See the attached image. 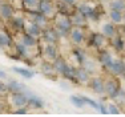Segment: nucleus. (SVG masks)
I'll list each match as a JSON object with an SVG mask.
<instances>
[{
  "mask_svg": "<svg viewBox=\"0 0 125 117\" xmlns=\"http://www.w3.org/2000/svg\"><path fill=\"white\" fill-rule=\"evenodd\" d=\"M52 21H53V25H55V28L57 29V32H59L60 36L69 33L71 28L73 27L69 15L61 13V12H57V13H56V16L52 19Z\"/></svg>",
  "mask_w": 125,
  "mask_h": 117,
  "instance_id": "1",
  "label": "nucleus"
},
{
  "mask_svg": "<svg viewBox=\"0 0 125 117\" xmlns=\"http://www.w3.org/2000/svg\"><path fill=\"white\" fill-rule=\"evenodd\" d=\"M37 11L41 12L43 15H45V16L48 17L49 20H52L53 17L56 16V13L59 12V11H57V7H56V4H53L52 0H40Z\"/></svg>",
  "mask_w": 125,
  "mask_h": 117,
  "instance_id": "2",
  "label": "nucleus"
},
{
  "mask_svg": "<svg viewBox=\"0 0 125 117\" xmlns=\"http://www.w3.org/2000/svg\"><path fill=\"white\" fill-rule=\"evenodd\" d=\"M40 39L44 43H51V44H57V41L60 40V35H59L57 29L55 27H45V28L41 29V35Z\"/></svg>",
  "mask_w": 125,
  "mask_h": 117,
  "instance_id": "3",
  "label": "nucleus"
},
{
  "mask_svg": "<svg viewBox=\"0 0 125 117\" xmlns=\"http://www.w3.org/2000/svg\"><path fill=\"white\" fill-rule=\"evenodd\" d=\"M8 100H10V104L13 108L27 106V104H28V96L25 95V92H10Z\"/></svg>",
  "mask_w": 125,
  "mask_h": 117,
  "instance_id": "4",
  "label": "nucleus"
},
{
  "mask_svg": "<svg viewBox=\"0 0 125 117\" xmlns=\"http://www.w3.org/2000/svg\"><path fill=\"white\" fill-rule=\"evenodd\" d=\"M43 57H44V60H47V61L53 63L59 57L57 45H56V44H51V43H45V47L43 48Z\"/></svg>",
  "mask_w": 125,
  "mask_h": 117,
  "instance_id": "5",
  "label": "nucleus"
},
{
  "mask_svg": "<svg viewBox=\"0 0 125 117\" xmlns=\"http://www.w3.org/2000/svg\"><path fill=\"white\" fill-rule=\"evenodd\" d=\"M15 15V8L11 3H0V19L10 21Z\"/></svg>",
  "mask_w": 125,
  "mask_h": 117,
  "instance_id": "6",
  "label": "nucleus"
},
{
  "mask_svg": "<svg viewBox=\"0 0 125 117\" xmlns=\"http://www.w3.org/2000/svg\"><path fill=\"white\" fill-rule=\"evenodd\" d=\"M104 92H105L111 98H116L118 95V92H120L117 81H116V80H106V81L104 83Z\"/></svg>",
  "mask_w": 125,
  "mask_h": 117,
  "instance_id": "7",
  "label": "nucleus"
},
{
  "mask_svg": "<svg viewBox=\"0 0 125 117\" xmlns=\"http://www.w3.org/2000/svg\"><path fill=\"white\" fill-rule=\"evenodd\" d=\"M41 29H43V28H41L39 24H36L35 21H32V20H28V19H27L24 31H23V32H25V33H28V35H31V36H35V37H39V39H40Z\"/></svg>",
  "mask_w": 125,
  "mask_h": 117,
  "instance_id": "8",
  "label": "nucleus"
},
{
  "mask_svg": "<svg viewBox=\"0 0 125 117\" xmlns=\"http://www.w3.org/2000/svg\"><path fill=\"white\" fill-rule=\"evenodd\" d=\"M25 21H27V17H24L23 15H21V16H20V15H13L12 19L10 20L12 28L15 29V31H17V32H23V31H24Z\"/></svg>",
  "mask_w": 125,
  "mask_h": 117,
  "instance_id": "9",
  "label": "nucleus"
},
{
  "mask_svg": "<svg viewBox=\"0 0 125 117\" xmlns=\"http://www.w3.org/2000/svg\"><path fill=\"white\" fill-rule=\"evenodd\" d=\"M69 39H71V41H72L73 44H76V45L81 44L83 41H84V32H83V29L80 28V27L71 28V31H69Z\"/></svg>",
  "mask_w": 125,
  "mask_h": 117,
  "instance_id": "10",
  "label": "nucleus"
},
{
  "mask_svg": "<svg viewBox=\"0 0 125 117\" xmlns=\"http://www.w3.org/2000/svg\"><path fill=\"white\" fill-rule=\"evenodd\" d=\"M108 69H111V72L115 76H121V74L125 73V64L121 60H113V63Z\"/></svg>",
  "mask_w": 125,
  "mask_h": 117,
  "instance_id": "11",
  "label": "nucleus"
},
{
  "mask_svg": "<svg viewBox=\"0 0 125 117\" xmlns=\"http://www.w3.org/2000/svg\"><path fill=\"white\" fill-rule=\"evenodd\" d=\"M25 95L28 96V104H27V106H29L31 109H41V108H44V101L41 98H39L33 95L31 96L29 93H27V92H25Z\"/></svg>",
  "mask_w": 125,
  "mask_h": 117,
  "instance_id": "12",
  "label": "nucleus"
},
{
  "mask_svg": "<svg viewBox=\"0 0 125 117\" xmlns=\"http://www.w3.org/2000/svg\"><path fill=\"white\" fill-rule=\"evenodd\" d=\"M41 72H43V74L47 77H53L55 74H57L56 69L53 68V64L51 61H47V60H44V61L41 63Z\"/></svg>",
  "mask_w": 125,
  "mask_h": 117,
  "instance_id": "13",
  "label": "nucleus"
},
{
  "mask_svg": "<svg viewBox=\"0 0 125 117\" xmlns=\"http://www.w3.org/2000/svg\"><path fill=\"white\" fill-rule=\"evenodd\" d=\"M75 80L81 84H85L89 81V72L85 68H76L75 71Z\"/></svg>",
  "mask_w": 125,
  "mask_h": 117,
  "instance_id": "14",
  "label": "nucleus"
},
{
  "mask_svg": "<svg viewBox=\"0 0 125 117\" xmlns=\"http://www.w3.org/2000/svg\"><path fill=\"white\" fill-rule=\"evenodd\" d=\"M7 86H8V92H24L25 89H27V86H25V84H23L21 81H17V80H10L7 84Z\"/></svg>",
  "mask_w": 125,
  "mask_h": 117,
  "instance_id": "15",
  "label": "nucleus"
},
{
  "mask_svg": "<svg viewBox=\"0 0 125 117\" xmlns=\"http://www.w3.org/2000/svg\"><path fill=\"white\" fill-rule=\"evenodd\" d=\"M21 43L25 44L28 48H36L39 45V37H35V36H31L24 32L21 35Z\"/></svg>",
  "mask_w": 125,
  "mask_h": 117,
  "instance_id": "16",
  "label": "nucleus"
},
{
  "mask_svg": "<svg viewBox=\"0 0 125 117\" xmlns=\"http://www.w3.org/2000/svg\"><path fill=\"white\" fill-rule=\"evenodd\" d=\"M77 11L85 17H93L94 15H96V10H94L93 7H91V5H88V4H80L79 7H77Z\"/></svg>",
  "mask_w": 125,
  "mask_h": 117,
  "instance_id": "17",
  "label": "nucleus"
},
{
  "mask_svg": "<svg viewBox=\"0 0 125 117\" xmlns=\"http://www.w3.org/2000/svg\"><path fill=\"white\" fill-rule=\"evenodd\" d=\"M69 17H71V21H72L73 27H83V25H85V20H87V17L83 16L79 11L75 12V13H73L72 16H69Z\"/></svg>",
  "mask_w": 125,
  "mask_h": 117,
  "instance_id": "18",
  "label": "nucleus"
},
{
  "mask_svg": "<svg viewBox=\"0 0 125 117\" xmlns=\"http://www.w3.org/2000/svg\"><path fill=\"white\" fill-rule=\"evenodd\" d=\"M75 71H76L75 67L67 64V65L64 67V69L60 72V74H61V76H64V79L71 80V81H72V80H75Z\"/></svg>",
  "mask_w": 125,
  "mask_h": 117,
  "instance_id": "19",
  "label": "nucleus"
},
{
  "mask_svg": "<svg viewBox=\"0 0 125 117\" xmlns=\"http://www.w3.org/2000/svg\"><path fill=\"white\" fill-rule=\"evenodd\" d=\"M91 86L94 92H97L99 95H103L104 93V81L99 77H94V79L91 80Z\"/></svg>",
  "mask_w": 125,
  "mask_h": 117,
  "instance_id": "20",
  "label": "nucleus"
},
{
  "mask_svg": "<svg viewBox=\"0 0 125 117\" xmlns=\"http://www.w3.org/2000/svg\"><path fill=\"white\" fill-rule=\"evenodd\" d=\"M40 0H21V7L25 11H37Z\"/></svg>",
  "mask_w": 125,
  "mask_h": 117,
  "instance_id": "21",
  "label": "nucleus"
},
{
  "mask_svg": "<svg viewBox=\"0 0 125 117\" xmlns=\"http://www.w3.org/2000/svg\"><path fill=\"white\" fill-rule=\"evenodd\" d=\"M13 72H16L17 74H20L21 77H24V79H32V77L35 76V73L32 72L31 69H27V68H20V67H13L12 68Z\"/></svg>",
  "mask_w": 125,
  "mask_h": 117,
  "instance_id": "22",
  "label": "nucleus"
},
{
  "mask_svg": "<svg viewBox=\"0 0 125 117\" xmlns=\"http://www.w3.org/2000/svg\"><path fill=\"white\" fill-rule=\"evenodd\" d=\"M28 49L29 48L23 43H16L15 44V51L19 55V57H28Z\"/></svg>",
  "mask_w": 125,
  "mask_h": 117,
  "instance_id": "23",
  "label": "nucleus"
},
{
  "mask_svg": "<svg viewBox=\"0 0 125 117\" xmlns=\"http://www.w3.org/2000/svg\"><path fill=\"white\" fill-rule=\"evenodd\" d=\"M12 44V39L5 32H0V48H8Z\"/></svg>",
  "mask_w": 125,
  "mask_h": 117,
  "instance_id": "24",
  "label": "nucleus"
},
{
  "mask_svg": "<svg viewBox=\"0 0 125 117\" xmlns=\"http://www.w3.org/2000/svg\"><path fill=\"white\" fill-rule=\"evenodd\" d=\"M100 63L104 65V67L109 68V67H111V64L113 63L112 56L109 55L108 52H103V53H101V56H100Z\"/></svg>",
  "mask_w": 125,
  "mask_h": 117,
  "instance_id": "25",
  "label": "nucleus"
},
{
  "mask_svg": "<svg viewBox=\"0 0 125 117\" xmlns=\"http://www.w3.org/2000/svg\"><path fill=\"white\" fill-rule=\"evenodd\" d=\"M52 64H53V68L56 69V72H57V73L60 74V72H61L62 69H64V67L67 65V61H65L64 59H61L60 56H59V57L56 59L55 61L52 63Z\"/></svg>",
  "mask_w": 125,
  "mask_h": 117,
  "instance_id": "26",
  "label": "nucleus"
},
{
  "mask_svg": "<svg viewBox=\"0 0 125 117\" xmlns=\"http://www.w3.org/2000/svg\"><path fill=\"white\" fill-rule=\"evenodd\" d=\"M116 33V29L112 24H104L103 25V35L105 37H113Z\"/></svg>",
  "mask_w": 125,
  "mask_h": 117,
  "instance_id": "27",
  "label": "nucleus"
},
{
  "mask_svg": "<svg viewBox=\"0 0 125 117\" xmlns=\"http://www.w3.org/2000/svg\"><path fill=\"white\" fill-rule=\"evenodd\" d=\"M111 8L115 11H120L123 12L125 10V0H113L111 3Z\"/></svg>",
  "mask_w": 125,
  "mask_h": 117,
  "instance_id": "28",
  "label": "nucleus"
},
{
  "mask_svg": "<svg viewBox=\"0 0 125 117\" xmlns=\"http://www.w3.org/2000/svg\"><path fill=\"white\" fill-rule=\"evenodd\" d=\"M105 41H106V37L104 35H94L93 36V43H94V45L99 47V48L104 47Z\"/></svg>",
  "mask_w": 125,
  "mask_h": 117,
  "instance_id": "29",
  "label": "nucleus"
},
{
  "mask_svg": "<svg viewBox=\"0 0 125 117\" xmlns=\"http://www.w3.org/2000/svg\"><path fill=\"white\" fill-rule=\"evenodd\" d=\"M111 20L113 23H121L123 21V13H121L120 11L112 10L111 11Z\"/></svg>",
  "mask_w": 125,
  "mask_h": 117,
  "instance_id": "30",
  "label": "nucleus"
},
{
  "mask_svg": "<svg viewBox=\"0 0 125 117\" xmlns=\"http://www.w3.org/2000/svg\"><path fill=\"white\" fill-rule=\"evenodd\" d=\"M83 100H84V104H88V105H91L92 108H93V109H96V110L100 109V104L97 103V101L92 100V98L87 97V96H84V97H83Z\"/></svg>",
  "mask_w": 125,
  "mask_h": 117,
  "instance_id": "31",
  "label": "nucleus"
},
{
  "mask_svg": "<svg viewBox=\"0 0 125 117\" xmlns=\"http://www.w3.org/2000/svg\"><path fill=\"white\" fill-rule=\"evenodd\" d=\"M113 45H115L116 49L121 51L124 49V43H123V39L120 36H113Z\"/></svg>",
  "mask_w": 125,
  "mask_h": 117,
  "instance_id": "32",
  "label": "nucleus"
},
{
  "mask_svg": "<svg viewBox=\"0 0 125 117\" xmlns=\"http://www.w3.org/2000/svg\"><path fill=\"white\" fill-rule=\"evenodd\" d=\"M71 101H72V104L77 108H83L84 106V100H83V97H79V96H72L71 97Z\"/></svg>",
  "mask_w": 125,
  "mask_h": 117,
  "instance_id": "33",
  "label": "nucleus"
},
{
  "mask_svg": "<svg viewBox=\"0 0 125 117\" xmlns=\"http://www.w3.org/2000/svg\"><path fill=\"white\" fill-rule=\"evenodd\" d=\"M73 56L79 60L80 64H83V63L85 61V57H84V55H83V52L80 49H75V51H73Z\"/></svg>",
  "mask_w": 125,
  "mask_h": 117,
  "instance_id": "34",
  "label": "nucleus"
},
{
  "mask_svg": "<svg viewBox=\"0 0 125 117\" xmlns=\"http://www.w3.org/2000/svg\"><path fill=\"white\" fill-rule=\"evenodd\" d=\"M108 113H111V115H118V113H120V109H118V106L115 105V104H109L108 105Z\"/></svg>",
  "mask_w": 125,
  "mask_h": 117,
  "instance_id": "35",
  "label": "nucleus"
},
{
  "mask_svg": "<svg viewBox=\"0 0 125 117\" xmlns=\"http://www.w3.org/2000/svg\"><path fill=\"white\" fill-rule=\"evenodd\" d=\"M7 93H10V92H8L7 84L3 83V81H0V97H1V96H5Z\"/></svg>",
  "mask_w": 125,
  "mask_h": 117,
  "instance_id": "36",
  "label": "nucleus"
},
{
  "mask_svg": "<svg viewBox=\"0 0 125 117\" xmlns=\"http://www.w3.org/2000/svg\"><path fill=\"white\" fill-rule=\"evenodd\" d=\"M15 115H27L28 113V108L27 106H20V108H16V110H15Z\"/></svg>",
  "mask_w": 125,
  "mask_h": 117,
  "instance_id": "37",
  "label": "nucleus"
},
{
  "mask_svg": "<svg viewBox=\"0 0 125 117\" xmlns=\"http://www.w3.org/2000/svg\"><path fill=\"white\" fill-rule=\"evenodd\" d=\"M99 110L103 113V115H106V113H108V108L104 105V104H100V109H99Z\"/></svg>",
  "mask_w": 125,
  "mask_h": 117,
  "instance_id": "38",
  "label": "nucleus"
},
{
  "mask_svg": "<svg viewBox=\"0 0 125 117\" xmlns=\"http://www.w3.org/2000/svg\"><path fill=\"white\" fill-rule=\"evenodd\" d=\"M61 1L65 3V4H68V5H71V7L76 4V0H61Z\"/></svg>",
  "mask_w": 125,
  "mask_h": 117,
  "instance_id": "39",
  "label": "nucleus"
},
{
  "mask_svg": "<svg viewBox=\"0 0 125 117\" xmlns=\"http://www.w3.org/2000/svg\"><path fill=\"white\" fill-rule=\"evenodd\" d=\"M5 77H7V73H5L4 71L0 69V79H5Z\"/></svg>",
  "mask_w": 125,
  "mask_h": 117,
  "instance_id": "40",
  "label": "nucleus"
},
{
  "mask_svg": "<svg viewBox=\"0 0 125 117\" xmlns=\"http://www.w3.org/2000/svg\"><path fill=\"white\" fill-rule=\"evenodd\" d=\"M1 110H3V104L0 103V112H1Z\"/></svg>",
  "mask_w": 125,
  "mask_h": 117,
  "instance_id": "41",
  "label": "nucleus"
}]
</instances>
